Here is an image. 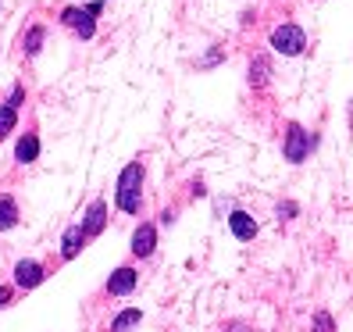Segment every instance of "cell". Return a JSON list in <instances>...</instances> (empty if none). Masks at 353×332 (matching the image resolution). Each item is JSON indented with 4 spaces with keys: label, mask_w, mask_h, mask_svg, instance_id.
Here are the masks:
<instances>
[{
    "label": "cell",
    "mask_w": 353,
    "mask_h": 332,
    "mask_svg": "<svg viewBox=\"0 0 353 332\" xmlns=\"http://www.w3.org/2000/svg\"><path fill=\"white\" fill-rule=\"evenodd\" d=\"M139 186H143V164L132 161L129 168L118 175V207H121L125 215H136V211H139V204H143Z\"/></svg>",
    "instance_id": "6da1fadb"
},
{
    "label": "cell",
    "mask_w": 353,
    "mask_h": 332,
    "mask_svg": "<svg viewBox=\"0 0 353 332\" xmlns=\"http://www.w3.org/2000/svg\"><path fill=\"white\" fill-rule=\"evenodd\" d=\"M272 47H275L279 54H285V57H296V54H303V47H307V36H303L300 26H279V29L272 32Z\"/></svg>",
    "instance_id": "7a4b0ae2"
},
{
    "label": "cell",
    "mask_w": 353,
    "mask_h": 332,
    "mask_svg": "<svg viewBox=\"0 0 353 332\" xmlns=\"http://www.w3.org/2000/svg\"><path fill=\"white\" fill-rule=\"evenodd\" d=\"M307 150H310V133L307 129H300V126H289V133H285V161H293V164H300L303 157H307Z\"/></svg>",
    "instance_id": "3957f363"
},
{
    "label": "cell",
    "mask_w": 353,
    "mask_h": 332,
    "mask_svg": "<svg viewBox=\"0 0 353 332\" xmlns=\"http://www.w3.org/2000/svg\"><path fill=\"white\" fill-rule=\"evenodd\" d=\"M61 22H65L68 29H75L82 39H90L93 32H97V26H93V11L86 8V11H79V8H65L61 11Z\"/></svg>",
    "instance_id": "277c9868"
},
{
    "label": "cell",
    "mask_w": 353,
    "mask_h": 332,
    "mask_svg": "<svg viewBox=\"0 0 353 332\" xmlns=\"http://www.w3.org/2000/svg\"><path fill=\"white\" fill-rule=\"evenodd\" d=\"M14 282L22 289H36L39 282H43V264L39 261H18L14 264Z\"/></svg>",
    "instance_id": "5b68a950"
},
{
    "label": "cell",
    "mask_w": 353,
    "mask_h": 332,
    "mask_svg": "<svg viewBox=\"0 0 353 332\" xmlns=\"http://www.w3.org/2000/svg\"><path fill=\"white\" fill-rule=\"evenodd\" d=\"M136 282H139L136 268H118V272L108 279V293H114V297H125V293H132V289H136Z\"/></svg>",
    "instance_id": "8992f818"
},
{
    "label": "cell",
    "mask_w": 353,
    "mask_h": 332,
    "mask_svg": "<svg viewBox=\"0 0 353 332\" xmlns=\"http://www.w3.org/2000/svg\"><path fill=\"white\" fill-rule=\"evenodd\" d=\"M228 229H232L236 240L246 243V240H254V236H257V222L246 215V211H232V215H228Z\"/></svg>",
    "instance_id": "52a82bcc"
},
{
    "label": "cell",
    "mask_w": 353,
    "mask_h": 332,
    "mask_svg": "<svg viewBox=\"0 0 353 332\" xmlns=\"http://www.w3.org/2000/svg\"><path fill=\"white\" fill-rule=\"evenodd\" d=\"M154 246H157L154 225H139V229L132 233V254H136V257H150V254H154Z\"/></svg>",
    "instance_id": "ba28073f"
},
{
    "label": "cell",
    "mask_w": 353,
    "mask_h": 332,
    "mask_svg": "<svg viewBox=\"0 0 353 332\" xmlns=\"http://www.w3.org/2000/svg\"><path fill=\"white\" fill-rule=\"evenodd\" d=\"M82 243H86V229H82V225H72V229H65V236H61V257L72 261V257L82 251Z\"/></svg>",
    "instance_id": "9c48e42d"
},
{
    "label": "cell",
    "mask_w": 353,
    "mask_h": 332,
    "mask_svg": "<svg viewBox=\"0 0 353 332\" xmlns=\"http://www.w3.org/2000/svg\"><path fill=\"white\" fill-rule=\"evenodd\" d=\"M103 218H108V204H103V200H93L90 211H86V222H82L86 236H97V233L103 229Z\"/></svg>",
    "instance_id": "30bf717a"
},
{
    "label": "cell",
    "mask_w": 353,
    "mask_h": 332,
    "mask_svg": "<svg viewBox=\"0 0 353 332\" xmlns=\"http://www.w3.org/2000/svg\"><path fill=\"white\" fill-rule=\"evenodd\" d=\"M36 154H39V139L29 133V136H22L18 139V147H14V157L22 161V164H29V161H36Z\"/></svg>",
    "instance_id": "8fae6325"
},
{
    "label": "cell",
    "mask_w": 353,
    "mask_h": 332,
    "mask_svg": "<svg viewBox=\"0 0 353 332\" xmlns=\"http://www.w3.org/2000/svg\"><path fill=\"white\" fill-rule=\"evenodd\" d=\"M18 225V207L11 197H0V233H8Z\"/></svg>",
    "instance_id": "7c38bea8"
},
{
    "label": "cell",
    "mask_w": 353,
    "mask_h": 332,
    "mask_svg": "<svg viewBox=\"0 0 353 332\" xmlns=\"http://www.w3.org/2000/svg\"><path fill=\"white\" fill-rule=\"evenodd\" d=\"M139 318H143V315H139L136 307H129V311H121V315H118V318L111 322V332H129L132 325H139Z\"/></svg>",
    "instance_id": "4fadbf2b"
},
{
    "label": "cell",
    "mask_w": 353,
    "mask_h": 332,
    "mask_svg": "<svg viewBox=\"0 0 353 332\" xmlns=\"http://www.w3.org/2000/svg\"><path fill=\"white\" fill-rule=\"evenodd\" d=\"M268 75H272V65H268V57H254V65H250V82H254V86H264Z\"/></svg>",
    "instance_id": "5bb4252c"
},
{
    "label": "cell",
    "mask_w": 353,
    "mask_h": 332,
    "mask_svg": "<svg viewBox=\"0 0 353 332\" xmlns=\"http://www.w3.org/2000/svg\"><path fill=\"white\" fill-rule=\"evenodd\" d=\"M39 43H43V29L32 26L29 36H26V54H39Z\"/></svg>",
    "instance_id": "9a60e30c"
},
{
    "label": "cell",
    "mask_w": 353,
    "mask_h": 332,
    "mask_svg": "<svg viewBox=\"0 0 353 332\" xmlns=\"http://www.w3.org/2000/svg\"><path fill=\"white\" fill-rule=\"evenodd\" d=\"M11 129H14V108L4 104V108H0V136H8Z\"/></svg>",
    "instance_id": "2e32d148"
},
{
    "label": "cell",
    "mask_w": 353,
    "mask_h": 332,
    "mask_svg": "<svg viewBox=\"0 0 353 332\" xmlns=\"http://www.w3.org/2000/svg\"><path fill=\"white\" fill-rule=\"evenodd\" d=\"M314 332H332V315L328 311H318L314 315Z\"/></svg>",
    "instance_id": "e0dca14e"
},
{
    "label": "cell",
    "mask_w": 353,
    "mask_h": 332,
    "mask_svg": "<svg viewBox=\"0 0 353 332\" xmlns=\"http://www.w3.org/2000/svg\"><path fill=\"white\" fill-rule=\"evenodd\" d=\"M282 215H296V204H279V218Z\"/></svg>",
    "instance_id": "ac0fdd59"
},
{
    "label": "cell",
    "mask_w": 353,
    "mask_h": 332,
    "mask_svg": "<svg viewBox=\"0 0 353 332\" xmlns=\"http://www.w3.org/2000/svg\"><path fill=\"white\" fill-rule=\"evenodd\" d=\"M8 104H11V108H18V104H22V86H14V93H11Z\"/></svg>",
    "instance_id": "d6986e66"
},
{
    "label": "cell",
    "mask_w": 353,
    "mask_h": 332,
    "mask_svg": "<svg viewBox=\"0 0 353 332\" xmlns=\"http://www.w3.org/2000/svg\"><path fill=\"white\" fill-rule=\"evenodd\" d=\"M8 300H11V289H4V286H0V307H4Z\"/></svg>",
    "instance_id": "ffe728a7"
}]
</instances>
